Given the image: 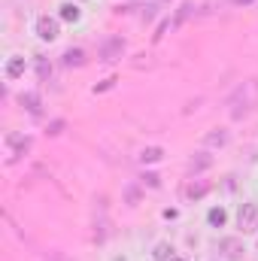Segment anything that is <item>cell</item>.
Listing matches in <instances>:
<instances>
[{
	"label": "cell",
	"mask_w": 258,
	"mask_h": 261,
	"mask_svg": "<svg viewBox=\"0 0 258 261\" xmlns=\"http://www.w3.org/2000/svg\"><path fill=\"white\" fill-rule=\"evenodd\" d=\"M258 103V82H243L234 94H231V116L234 119H240V116H246L252 107Z\"/></svg>",
	"instance_id": "1"
},
{
	"label": "cell",
	"mask_w": 258,
	"mask_h": 261,
	"mask_svg": "<svg viewBox=\"0 0 258 261\" xmlns=\"http://www.w3.org/2000/svg\"><path fill=\"white\" fill-rule=\"evenodd\" d=\"M64 64L67 67H82L85 64V52H82V49H67L64 52Z\"/></svg>",
	"instance_id": "10"
},
{
	"label": "cell",
	"mask_w": 258,
	"mask_h": 261,
	"mask_svg": "<svg viewBox=\"0 0 258 261\" xmlns=\"http://www.w3.org/2000/svg\"><path fill=\"white\" fill-rule=\"evenodd\" d=\"M170 252H173V249H170V246H167V243H158V246H155V252H152V255H155V261H170V258H173V255H170Z\"/></svg>",
	"instance_id": "17"
},
{
	"label": "cell",
	"mask_w": 258,
	"mask_h": 261,
	"mask_svg": "<svg viewBox=\"0 0 258 261\" xmlns=\"http://www.w3.org/2000/svg\"><path fill=\"white\" fill-rule=\"evenodd\" d=\"M18 100H21V107H24L31 116H40V113H43V107H40V94H34V91H24Z\"/></svg>",
	"instance_id": "6"
},
{
	"label": "cell",
	"mask_w": 258,
	"mask_h": 261,
	"mask_svg": "<svg viewBox=\"0 0 258 261\" xmlns=\"http://www.w3.org/2000/svg\"><path fill=\"white\" fill-rule=\"evenodd\" d=\"M143 182H146V186H152V189H158V186H161V179H158L155 173H146V176H143Z\"/></svg>",
	"instance_id": "19"
},
{
	"label": "cell",
	"mask_w": 258,
	"mask_h": 261,
	"mask_svg": "<svg viewBox=\"0 0 258 261\" xmlns=\"http://www.w3.org/2000/svg\"><path fill=\"white\" fill-rule=\"evenodd\" d=\"M234 3H252V0H234Z\"/></svg>",
	"instance_id": "21"
},
{
	"label": "cell",
	"mask_w": 258,
	"mask_h": 261,
	"mask_svg": "<svg viewBox=\"0 0 258 261\" xmlns=\"http://www.w3.org/2000/svg\"><path fill=\"white\" fill-rule=\"evenodd\" d=\"M237 228L243 234H255L258 231V203H243L237 213Z\"/></svg>",
	"instance_id": "2"
},
{
	"label": "cell",
	"mask_w": 258,
	"mask_h": 261,
	"mask_svg": "<svg viewBox=\"0 0 258 261\" xmlns=\"http://www.w3.org/2000/svg\"><path fill=\"white\" fill-rule=\"evenodd\" d=\"M210 164H213V158H210V155H197V158L189 161V170H207Z\"/></svg>",
	"instance_id": "15"
},
{
	"label": "cell",
	"mask_w": 258,
	"mask_h": 261,
	"mask_svg": "<svg viewBox=\"0 0 258 261\" xmlns=\"http://www.w3.org/2000/svg\"><path fill=\"white\" fill-rule=\"evenodd\" d=\"M122 49H125L122 40H110V43L104 46V61H116V58L122 55Z\"/></svg>",
	"instance_id": "7"
},
{
	"label": "cell",
	"mask_w": 258,
	"mask_h": 261,
	"mask_svg": "<svg viewBox=\"0 0 258 261\" xmlns=\"http://www.w3.org/2000/svg\"><path fill=\"white\" fill-rule=\"evenodd\" d=\"M37 76H40L43 82H46V79L52 76V64H49L46 58H37Z\"/></svg>",
	"instance_id": "16"
},
{
	"label": "cell",
	"mask_w": 258,
	"mask_h": 261,
	"mask_svg": "<svg viewBox=\"0 0 258 261\" xmlns=\"http://www.w3.org/2000/svg\"><path fill=\"white\" fill-rule=\"evenodd\" d=\"M21 73H24V58H18V55H15V58H9V61H6V79H18Z\"/></svg>",
	"instance_id": "8"
},
{
	"label": "cell",
	"mask_w": 258,
	"mask_h": 261,
	"mask_svg": "<svg viewBox=\"0 0 258 261\" xmlns=\"http://www.w3.org/2000/svg\"><path fill=\"white\" fill-rule=\"evenodd\" d=\"M170 261H186V258H170Z\"/></svg>",
	"instance_id": "22"
},
{
	"label": "cell",
	"mask_w": 258,
	"mask_h": 261,
	"mask_svg": "<svg viewBox=\"0 0 258 261\" xmlns=\"http://www.w3.org/2000/svg\"><path fill=\"white\" fill-rule=\"evenodd\" d=\"M37 34H40V40H58V34H61V28H58V18H49V15H43L40 21H37Z\"/></svg>",
	"instance_id": "3"
},
{
	"label": "cell",
	"mask_w": 258,
	"mask_h": 261,
	"mask_svg": "<svg viewBox=\"0 0 258 261\" xmlns=\"http://www.w3.org/2000/svg\"><path fill=\"white\" fill-rule=\"evenodd\" d=\"M222 252H225V258L234 261V258H240L246 249H243V243H240L237 237H225V240H222Z\"/></svg>",
	"instance_id": "4"
},
{
	"label": "cell",
	"mask_w": 258,
	"mask_h": 261,
	"mask_svg": "<svg viewBox=\"0 0 258 261\" xmlns=\"http://www.w3.org/2000/svg\"><path fill=\"white\" fill-rule=\"evenodd\" d=\"M207 219H210V225H213V228H222V225H225V219H228V213H225L222 206H216V210H210V216H207Z\"/></svg>",
	"instance_id": "14"
},
{
	"label": "cell",
	"mask_w": 258,
	"mask_h": 261,
	"mask_svg": "<svg viewBox=\"0 0 258 261\" xmlns=\"http://www.w3.org/2000/svg\"><path fill=\"white\" fill-rule=\"evenodd\" d=\"M225 143H228V130L216 128V130H210V134H207V146H213V149L219 146V149H222Z\"/></svg>",
	"instance_id": "9"
},
{
	"label": "cell",
	"mask_w": 258,
	"mask_h": 261,
	"mask_svg": "<svg viewBox=\"0 0 258 261\" xmlns=\"http://www.w3.org/2000/svg\"><path fill=\"white\" fill-rule=\"evenodd\" d=\"M207 192H210V186H207V182H192V186L186 189V197H192V200H197V197H203Z\"/></svg>",
	"instance_id": "13"
},
{
	"label": "cell",
	"mask_w": 258,
	"mask_h": 261,
	"mask_svg": "<svg viewBox=\"0 0 258 261\" xmlns=\"http://www.w3.org/2000/svg\"><path fill=\"white\" fill-rule=\"evenodd\" d=\"M6 146H9L15 155H24V152L31 149V140H28V137H21V134H6Z\"/></svg>",
	"instance_id": "5"
},
{
	"label": "cell",
	"mask_w": 258,
	"mask_h": 261,
	"mask_svg": "<svg viewBox=\"0 0 258 261\" xmlns=\"http://www.w3.org/2000/svg\"><path fill=\"white\" fill-rule=\"evenodd\" d=\"M79 15H82V12H79L76 3H61V18H64V21H79Z\"/></svg>",
	"instance_id": "12"
},
{
	"label": "cell",
	"mask_w": 258,
	"mask_h": 261,
	"mask_svg": "<svg viewBox=\"0 0 258 261\" xmlns=\"http://www.w3.org/2000/svg\"><path fill=\"white\" fill-rule=\"evenodd\" d=\"M161 158H164V152H161L158 146H149V149L140 152V161H143V164H155V161H161Z\"/></svg>",
	"instance_id": "11"
},
{
	"label": "cell",
	"mask_w": 258,
	"mask_h": 261,
	"mask_svg": "<svg viewBox=\"0 0 258 261\" xmlns=\"http://www.w3.org/2000/svg\"><path fill=\"white\" fill-rule=\"evenodd\" d=\"M64 130V122H52V128H49V134H61Z\"/></svg>",
	"instance_id": "20"
},
{
	"label": "cell",
	"mask_w": 258,
	"mask_h": 261,
	"mask_svg": "<svg viewBox=\"0 0 258 261\" xmlns=\"http://www.w3.org/2000/svg\"><path fill=\"white\" fill-rule=\"evenodd\" d=\"M116 85V79H107V82H100V85H94V94H100V91H110Z\"/></svg>",
	"instance_id": "18"
}]
</instances>
